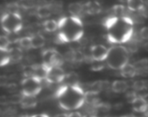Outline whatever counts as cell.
<instances>
[{"label": "cell", "mask_w": 148, "mask_h": 117, "mask_svg": "<svg viewBox=\"0 0 148 117\" xmlns=\"http://www.w3.org/2000/svg\"><path fill=\"white\" fill-rule=\"evenodd\" d=\"M104 26L107 30V38L111 43H127L134 33V21L127 16L108 17L104 22Z\"/></svg>", "instance_id": "1"}, {"label": "cell", "mask_w": 148, "mask_h": 117, "mask_svg": "<svg viewBox=\"0 0 148 117\" xmlns=\"http://www.w3.org/2000/svg\"><path fill=\"white\" fill-rule=\"evenodd\" d=\"M56 95L59 106L66 111L79 109L85 103V91L79 84L63 85L58 89Z\"/></svg>", "instance_id": "2"}, {"label": "cell", "mask_w": 148, "mask_h": 117, "mask_svg": "<svg viewBox=\"0 0 148 117\" xmlns=\"http://www.w3.org/2000/svg\"><path fill=\"white\" fill-rule=\"evenodd\" d=\"M58 39L62 43H74L82 39L84 35L83 23L78 17L69 16L58 21Z\"/></svg>", "instance_id": "3"}, {"label": "cell", "mask_w": 148, "mask_h": 117, "mask_svg": "<svg viewBox=\"0 0 148 117\" xmlns=\"http://www.w3.org/2000/svg\"><path fill=\"white\" fill-rule=\"evenodd\" d=\"M130 60V51L125 46L117 45L109 49L108 54L106 60L108 67L113 69L121 70Z\"/></svg>", "instance_id": "4"}, {"label": "cell", "mask_w": 148, "mask_h": 117, "mask_svg": "<svg viewBox=\"0 0 148 117\" xmlns=\"http://www.w3.org/2000/svg\"><path fill=\"white\" fill-rule=\"evenodd\" d=\"M1 27L8 34L17 33L23 28V19L19 13H5L1 16Z\"/></svg>", "instance_id": "5"}, {"label": "cell", "mask_w": 148, "mask_h": 117, "mask_svg": "<svg viewBox=\"0 0 148 117\" xmlns=\"http://www.w3.org/2000/svg\"><path fill=\"white\" fill-rule=\"evenodd\" d=\"M42 80L36 77H26L22 81L21 94L23 95L36 96L42 89Z\"/></svg>", "instance_id": "6"}, {"label": "cell", "mask_w": 148, "mask_h": 117, "mask_svg": "<svg viewBox=\"0 0 148 117\" xmlns=\"http://www.w3.org/2000/svg\"><path fill=\"white\" fill-rule=\"evenodd\" d=\"M43 64L47 68L51 66H61L64 63V56L61 55L56 49H48L42 52Z\"/></svg>", "instance_id": "7"}, {"label": "cell", "mask_w": 148, "mask_h": 117, "mask_svg": "<svg viewBox=\"0 0 148 117\" xmlns=\"http://www.w3.org/2000/svg\"><path fill=\"white\" fill-rule=\"evenodd\" d=\"M66 74L61 66H51L47 71L45 80L50 84H56L63 82Z\"/></svg>", "instance_id": "8"}, {"label": "cell", "mask_w": 148, "mask_h": 117, "mask_svg": "<svg viewBox=\"0 0 148 117\" xmlns=\"http://www.w3.org/2000/svg\"><path fill=\"white\" fill-rule=\"evenodd\" d=\"M109 49L102 44H95L91 47L90 56L93 61L103 62L107 59Z\"/></svg>", "instance_id": "9"}, {"label": "cell", "mask_w": 148, "mask_h": 117, "mask_svg": "<svg viewBox=\"0 0 148 117\" xmlns=\"http://www.w3.org/2000/svg\"><path fill=\"white\" fill-rule=\"evenodd\" d=\"M84 8L85 12L90 15H95V14H100L102 11V6L95 0H91V1H87L84 4Z\"/></svg>", "instance_id": "10"}, {"label": "cell", "mask_w": 148, "mask_h": 117, "mask_svg": "<svg viewBox=\"0 0 148 117\" xmlns=\"http://www.w3.org/2000/svg\"><path fill=\"white\" fill-rule=\"evenodd\" d=\"M131 103L132 109L134 111L138 113H144L147 107V101H146L145 98L137 96Z\"/></svg>", "instance_id": "11"}, {"label": "cell", "mask_w": 148, "mask_h": 117, "mask_svg": "<svg viewBox=\"0 0 148 117\" xmlns=\"http://www.w3.org/2000/svg\"><path fill=\"white\" fill-rule=\"evenodd\" d=\"M121 75L124 78H133L137 75V69L134 64L128 63L120 70Z\"/></svg>", "instance_id": "12"}, {"label": "cell", "mask_w": 148, "mask_h": 117, "mask_svg": "<svg viewBox=\"0 0 148 117\" xmlns=\"http://www.w3.org/2000/svg\"><path fill=\"white\" fill-rule=\"evenodd\" d=\"M128 83L127 82L121 79H117L114 81L111 84V90L115 93H123L127 91L128 89Z\"/></svg>", "instance_id": "13"}, {"label": "cell", "mask_w": 148, "mask_h": 117, "mask_svg": "<svg viewBox=\"0 0 148 117\" xmlns=\"http://www.w3.org/2000/svg\"><path fill=\"white\" fill-rule=\"evenodd\" d=\"M68 11L71 14V16L78 17L85 11L84 4L80 2H72L68 6Z\"/></svg>", "instance_id": "14"}, {"label": "cell", "mask_w": 148, "mask_h": 117, "mask_svg": "<svg viewBox=\"0 0 148 117\" xmlns=\"http://www.w3.org/2000/svg\"><path fill=\"white\" fill-rule=\"evenodd\" d=\"M37 103L38 101L36 96L23 95L20 104L23 108H32L37 105Z\"/></svg>", "instance_id": "15"}, {"label": "cell", "mask_w": 148, "mask_h": 117, "mask_svg": "<svg viewBox=\"0 0 148 117\" xmlns=\"http://www.w3.org/2000/svg\"><path fill=\"white\" fill-rule=\"evenodd\" d=\"M127 8L132 12H140L145 5V0H129Z\"/></svg>", "instance_id": "16"}, {"label": "cell", "mask_w": 148, "mask_h": 117, "mask_svg": "<svg viewBox=\"0 0 148 117\" xmlns=\"http://www.w3.org/2000/svg\"><path fill=\"white\" fill-rule=\"evenodd\" d=\"M52 14L49 4H44L39 6L36 10V14L39 18L45 19L49 17Z\"/></svg>", "instance_id": "17"}, {"label": "cell", "mask_w": 148, "mask_h": 117, "mask_svg": "<svg viewBox=\"0 0 148 117\" xmlns=\"http://www.w3.org/2000/svg\"><path fill=\"white\" fill-rule=\"evenodd\" d=\"M32 49H38L43 47L46 43L45 38L40 34H35L31 36Z\"/></svg>", "instance_id": "18"}, {"label": "cell", "mask_w": 148, "mask_h": 117, "mask_svg": "<svg viewBox=\"0 0 148 117\" xmlns=\"http://www.w3.org/2000/svg\"><path fill=\"white\" fill-rule=\"evenodd\" d=\"M63 82H65V85H79V76L76 72H70L66 74Z\"/></svg>", "instance_id": "19"}, {"label": "cell", "mask_w": 148, "mask_h": 117, "mask_svg": "<svg viewBox=\"0 0 148 117\" xmlns=\"http://www.w3.org/2000/svg\"><path fill=\"white\" fill-rule=\"evenodd\" d=\"M10 56V62H20L23 58V51L19 48H10L8 51Z\"/></svg>", "instance_id": "20"}, {"label": "cell", "mask_w": 148, "mask_h": 117, "mask_svg": "<svg viewBox=\"0 0 148 117\" xmlns=\"http://www.w3.org/2000/svg\"><path fill=\"white\" fill-rule=\"evenodd\" d=\"M45 30L49 33H52L58 30L59 23L55 20H46L43 24Z\"/></svg>", "instance_id": "21"}, {"label": "cell", "mask_w": 148, "mask_h": 117, "mask_svg": "<svg viewBox=\"0 0 148 117\" xmlns=\"http://www.w3.org/2000/svg\"><path fill=\"white\" fill-rule=\"evenodd\" d=\"M20 49H25V50H28L32 49V42H31V36H24L17 40Z\"/></svg>", "instance_id": "22"}, {"label": "cell", "mask_w": 148, "mask_h": 117, "mask_svg": "<svg viewBox=\"0 0 148 117\" xmlns=\"http://www.w3.org/2000/svg\"><path fill=\"white\" fill-rule=\"evenodd\" d=\"M112 14L111 17H123L126 16L125 14V7L122 4H116L111 9Z\"/></svg>", "instance_id": "23"}, {"label": "cell", "mask_w": 148, "mask_h": 117, "mask_svg": "<svg viewBox=\"0 0 148 117\" xmlns=\"http://www.w3.org/2000/svg\"><path fill=\"white\" fill-rule=\"evenodd\" d=\"M10 44H11V40L7 36H0V50L4 51H8L10 49Z\"/></svg>", "instance_id": "24"}, {"label": "cell", "mask_w": 148, "mask_h": 117, "mask_svg": "<svg viewBox=\"0 0 148 117\" xmlns=\"http://www.w3.org/2000/svg\"><path fill=\"white\" fill-rule=\"evenodd\" d=\"M132 88L136 92L146 90L147 89V81L142 80V79L134 81L132 84Z\"/></svg>", "instance_id": "25"}, {"label": "cell", "mask_w": 148, "mask_h": 117, "mask_svg": "<svg viewBox=\"0 0 148 117\" xmlns=\"http://www.w3.org/2000/svg\"><path fill=\"white\" fill-rule=\"evenodd\" d=\"M6 9L8 13H19L20 5L16 2H11L7 4Z\"/></svg>", "instance_id": "26"}, {"label": "cell", "mask_w": 148, "mask_h": 117, "mask_svg": "<svg viewBox=\"0 0 148 117\" xmlns=\"http://www.w3.org/2000/svg\"><path fill=\"white\" fill-rule=\"evenodd\" d=\"M92 65H91V70L95 71V72H98L101 71L105 67V64H103V62H99V61H92Z\"/></svg>", "instance_id": "27"}, {"label": "cell", "mask_w": 148, "mask_h": 117, "mask_svg": "<svg viewBox=\"0 0 148 117\" xmlns=\"http://www.w3.org/2000/svg\"><path fill=\"white\" fill-rule=\"evenodd\" d=\"M20 6L25 10H29L34 7L36 0H20Z\"/></svg>", "instance_id": "28"}, {"label": "cell", "mask_w": 148, "mask_h": 117, "mask_svg": "<svg viewBox=\"0 0 148 117\" xmlns=\"http://www.w3.org/2000/svg\"><path fill=\"white\" fill-rule=\"evenodd\" d=\"M9 62H10V56L9 51H1V62H0V65L1 66H4V65H7Z\"/></svg>", "instance_id": "29"}, {"label": "cell", "mask_w": 148, "mask_h": 117, "mask_svg": "<svg viewBox=\"0 0 148 117\" xmlns=\"http://www.w3.org/2000/svg\"><path fill=\"white\" fill-rule=\"evenodd\" d=\"M52 13H58L62 10V4L60 1H53V2L49 4Z\"/></svg>", "instance_id": "30"}, {"label": "cell", "mask_w": 148, "mask_h": 117, "mask_svg": "<svg viewBox=\"0 0 148 117\" xmlns=\"http://www.w3.org/2000/svg\"><path fill=\"white\" fill-rule=\"evenodd\" d=\"M140 36L144 40H148V26L143 27L140 30Z\"/></svg>", "instance_id": "31"}, {"label": "cell", "mask_w": 148, "mask_h": 117, "mask_svg": "<svg viewBox=\"0 0 148 117\" xmlns=\"http://www.w3.org/2000/svg\"><path fill=\"white\" fill-rule=\"evenodd\" d=\"M140 12L142 17L144 18H148V4H145Z\"/></svg>", "instance_id": "32"}, {"label": "cell", "mask_w": 148, "mask_h": 117, "mask_svg": "<svg viewBox=\"0 0 148 117\" xmlns=\"http://www.w3.org/2000/svg\"><path fill=\"white\" fill-rule=\"evenodd\" d=\"M68 117H86V116H84L83 114L78 111H74V112L68 114Z\"/></svg>", "instance_id": "33"}, {"label": "cell", "mask_w": 148, "mask_h": 117, "mask_svg": "<svg viewBox=\"0 0 148 117\" xmlns=\"http://www.w3.org/2000/svg\"><path fill=\"white\" fill-rule=\"evenodd\" d=\"M30 117H49V116L46 114H35V115L30 116Z\"/></svg>", "instance_id": "34"}, {"label": "cell", "mask_w": 148, "mask_h": 117, "mask_svg": "<svg viewBox=\"0 0 148 117\" xmlns=\"http://www.w3.org/2000/svg\"><path fill=\"white\" fill-rule=\"evenodd\" d=\"M53 117H68V114H58V115H56Z\"/></svg>", "instance_id": "35"}, {"label": "cell", "mask_w": 148, "mask_h": 117, "mask_svg": "<svg viewBox=\"0 0 148 117\" xmlns=\"http://www.w3.org/2000/svg\"><path fill=\"white\" fill-rule=\"evenodd\" d=\"M143 114H145V116L148 117V102H147V107H146V108H145V111H144V113H143Z\"/></svg>", "instance_id": "36"}, {"label": "cell", "mask_w": 148, "mask_h": 117, "mask_svg": "<svg viewBox=\"0 0 148 117\" xmlns=\"http://www.w3.org/2000/svg\"><path fill=\"white\" fill-rule=\"evenodd\" d=\"M45 2V4H51V3L53 2L54 1V0H43Z\"/></svg>", "instance_id": "37"}, {"label": "cell", "mask_w": 148, "mask_h": 117, "mask_svg": "<svg viewBox=\"0 0 148 117\" xmlns=\"http://www.w3.org/2000/svg\"><path fill=\"white\" fill-rule=\"evenodd\" d=\"M121 117H137L134 115H132V114H128V115H125V116H123Z\"/></svg>", "instance_id": "38"}, {"label": "cell", "mask_w": 148, "mask_h": 117, "mask_svg": "<svg viewBox=\"0 0 148 117\" xmlns=\"http://www.w3.org/2000/svg\"><path fill=\"white\" fill-rule=\"evenodd\" d=\"M144 49L148 51V43H146L144 45Z\"/></svg>", "instance_id": "39"}, {"label": "cell", "mask_w": 148, "mask_h": 117, "mask_svg": "<svg viewBox=\"0 0 148 117\" xmlns=\"http://www.w3.org/2000/svg\"><path fill=\"white\" fill-rule=\"evenodd\" d=\"M119 1L122 3H127L129 1V0H119Z\"/></svg>", "instance_id": "40"}, {"label": "cell", "mask_w": 148, "mask_h": 117, "mask_svg": "<svg viewBox=\"0 0 148 117\" xmlns=\"http://www.w3.org/2000/svg\"><path fill=\"white\" fill-rule=\"evenodd\" d=\"M145 4H148V0H145Z\"/></svg>", "instance_id": "41"}, {"label": "cell", "mask_w": 148, "mask_h": 117, "mask_svg": "<svg viewBox=\"0 0 148 117\" xmlns=\"http://www.w3.org/2000/svg\"><path fill=\"white\" fill-rule=\"evenodd\" d=\"M86 117H87V116H86ZM89 117H94V116H91V115H90Z\"/></svg>", "instance_id": "42"}, {"label": "cell", "mask_w": 148, "mask_h": 117, "mask_svg": "<svg viewBox=\"0 0 148 117\" xmlns=\"http://www.w3.org/2000/svg\"><path fill=\"white\" fill-rule=\"evenodd\" d=\"M139 117H143V116H139Z\"/></svg>", "instance_id": "43"}]
</instances>
